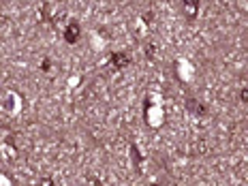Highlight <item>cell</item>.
I'll return each instance as SVG.
<instances>
[{
  "mask_svg": "<svg viewBox=\"0 0 248 186\" xmlns=\"http://www.w3.org/2000/svg\"><path fill=\"white\" fill-rule=\"evenodd\" d=\"M184 11H186V15H188V17H190V15H195V13H197V4H184Z\"/></svg>",
  "mask_w": 248,
  "mask_h": 186,
  "instance_id": "5b68a950",
  "label": "cell"
},
{
  "mask_svg": "<svg viewBox=\"0 0 248 186\" xmlns=\"http://www.w3.org/2000/svg\"><path fill=\"white\" fill-rule=\"evenodd\" d=\"M4 109H7L9 113H19V109H22L24 107V101H22V96L17 94V92H7V94H4Z\"/></svg>",
  "mask_w": 248,
  "mask_h": 186,
  "instance_id": "6da1fadb",
  "label": "cell"
},
{
  "mask_svg": "<svg viewBox=\"0 0 248 186\" xmlns=\"http://www.w3.org/2000/svg\"><path fill=\"white\" fill-rule=\"evenodd\" d=\"M2 154H4L7 158H15V156H17V150L13 148L11 141H7V143H2Z\"/></svg>",
  "mask_w": 248,
  "mask_h": 186,
  "instance_id": "277c9868",
  "label": "cell"
},
{
  "mask_svg": "<svg viewBox=\"0 0 248 186\" xmlns=\"http://www.w3.org/2000/svg\"><path fill=\"white\" fill-rule=\"evenodd\" d=\"M0 186H11L9 178H7V175H2V173H0Z\"/></svg>",
  "mask_w": 248,
  "mask_h": 186,
  "instance_id": "8992f818",
  "label": "cell"
},
{
  "mask_svg": "<svg viewBox=\"0 0 248 186\" xmlns=\"http://www.w3.org/2000/svg\"><path fill=\"white\" fill-rule=\"evenodd\" d=\"M148 118H150V124L152 126H158L163 122V107L161 105H152L148 111Z\"/></svg>",
  "mask_w": 248,
  "mask_h": 186,
  "instance_id": "7a4b0ae2",
  "label": "cell"
},
{
  "mask_svg": "<svg viewBox=\"0 0 248 186\" xmlns=\"http://www.w3.org/2000/svg\"><path fill=\"white\" fill-rule=\"evenodd\" d=\"M77 37H79V28H77L75 24H69L66 26V30H64V39L69 41V43H75Z\"/></svg>",
  "mask_w": 248,
  "mask_h": 186,
  "instance_id": "3957f363",
  "label": "cell"
}]
</instances>
